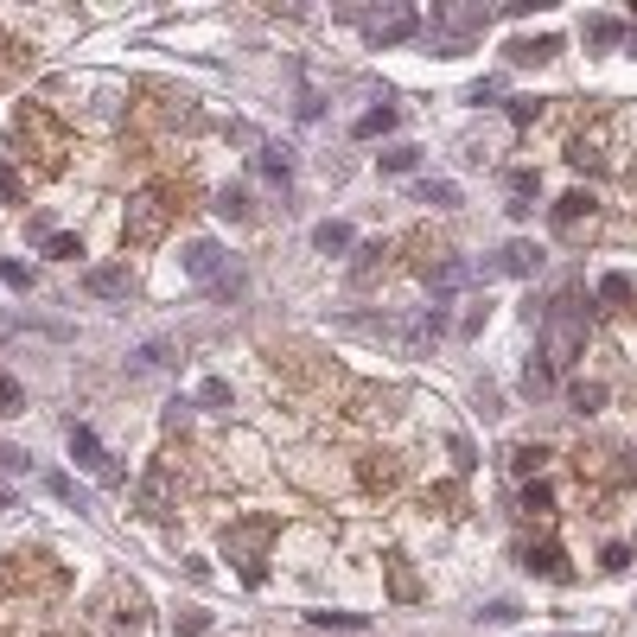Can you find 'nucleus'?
<instances>
[{
  "instance_id": "1",
  "label": "nucleus",
  "mask_w": 637,
  "mask_h": 637,
  "mask_svg": "<svg viewBox=\"0 0 637 637\" xmlns=\"http://www.w3.org/2000/svg\"><path fill=\"white\" fill-rule=\"evenodd\" d=\"M580 350H587V313L574 300H554L548 319H542V364L548 370H568Z\"/></svg>"
},
{
  "instance_id": "2",
  "label": "nucleus",
  "mask_w": 637,
  "mask_h": 637,
  "mask_svg": "<svg viewBox=\"0 0 637 637\" xmlns=\"http://www.w3.org/2000/svg\"><path fill=\"white\" fill-rule=\"evenodd\" d=\"M166 217H173V204H166V191H140V198H128V217H121V236H128L134 249H154V243L166 236Z\"/></svg>"
},
{
  "instance_id": "3",
  "label": "nucleus",
  "mask_w": 637,
  "mask_h": 637,
  "mask_svg": "<svg viewBox=\"0 0 637 637\" xmlns=\"http://www.w3.org/2000/svg\"><path fill=\"white\" fill-rule=\"evenodd\" d=\"M268 535H274V523H236V529L224 535V548H230V561L243 568L249 587L261 580V542H268Z\"/></svg>"
},
{
  "instance_id": "4",
  "label": "nucleus",
  "mask_w": 637,
  "mask_h": 637,
  "mask_svg": "<svg viewBox=\"0 0 637 637\" xmlns=\"http://www.w3.org/2000/svg\"><path fill=\"white\" fill-rule=\"evenodd\" d=\"M70 459H77L96 484H121V465H109V453H102V440L90 428H70Z\"/></svg>"
},
{
  "instance_id": "5",
  "label": "nucleus",
  "mask_w": 637,
  "mask_h": 637,
  "mask_svg": "<svg viewBox=\"0 0 637 637\" xmlns=\"http://www.w3.org/2000/svg\"><path fill=\"white\" fill-rule=\"evenodd\" d=\"M414 13L408 7H389V13H370L364 20V32H370V45H402V39H414Z\"/></svg>"
},
{
  "instance_id": "6",
  "label": "nucleus",
  "mask_w": 637,
  "mask_h": 637,
  "mask_svg": "<svg viewBox=\"0 0 637 637\" xmlns=\"http://www.w3.org/2000/svg\"><path fill=\"white\" fill-rule=\"evenodd\" d=\"M185 274L217 288V280H224V249H217V243H191V249H185Z\"/></svg>"
},
{
  "instance_id": "7",
  "label": "nucleus",
  "mask_w": 637,
  "mask_h": 637,
  "mask_svg": "<svg viewBox=\"0 0 637 637\" xmlns=\"http://www.w3.org/2000/svg\"><path fill=\"white\" fill-rule=\"evenodd\" d=\"M84 294H96V300H128V268H84Z\"/></svg>"
},
{
  "instance_id": "8",
  "label": "nucleus",
  "mask_w": 637,
  "mask_h": 637,
  "mask_svg": "<svg viewBox=\"0 0 637 637\" xmlns=\"http://www.w3.org/2000/svg\"><path fill=\"white\" fill-rule=\"evenodd\" d=\"M542 268V255H535V243H510L498 261H491V274H510V280H523V274H535Z\"/></svg>"
},
{
  "instance_id": "9",
  "label": "nucleus",
  "mask_w": 637,
  "mask_h": 637,
  "mask_svg": "<svg viewBox=\"0 0 637 637\" xmlns=\"http://www.w3.org/2000/svg\"><path fill=\"white\" fill-rule=\"evenodd\" d=\"M580 217H593V191H568V198L554 204V230H561V236H574Z\"/></svg>"
},
{
  "instance_id": "10",
  "label": "nucleus",
  "mask_w": 637,
  "mask_h": 637,
  "mask_svg": "<svg viewBox=\"0 0 637 637\" xmlns=\"http://www.w3.org/2000/svg\"><path fill=\"white\" fill-rule=\"evenodd\" d=\"M428 288H434V300L459 294V288H465V261H453V255H447V261H434V268H428Z\"/></svg>"
},
{
  "instance_id": "11",
  "label": "nucleus",
  "mask_w": 637,
  "mask_h": 637,
  "mask_svg": "<svg viewBox=\"0 0 637 637\" xmlns=\"http://www.w3.org/2000/svg\"><path fill=\"white\" fill-rule=\"evenodd\" d=\"M523 568H529V574H542V580H574V574H568V561H561V548H529Z\"/></svg>"
},
{
  "instance_id": "12",
  "label": "nucleus",
  "mask_w": 637,
  "mask_h": 637,
  "mask_svg": "<svg viewBox=\"0 0 637 637\" xmlns=\"http://www.w3.org/2000/svg\"><path fill=\"white\" fill-rule=\"evenodd\" d=\"M313 249H319V255H344V249H350V224L325 217V224L313 230Z\"/></svg>"
},
{
  "instance_id": "13",
  "label": "nucleus",
  "mask_w": 637,
  "mask_h": 637,
  "mask_svg": "<svg viewBox=\"0 0 637 637\" xmlns=\"http://www.w3.org/2000/svg\"><path fill=\"white\" fill-rule=\"evenodd\" d=\"M255 166H261V173H268V179H274L280 191H288V185H294V160H288V154H280V147H261V160H255Z\"/></svg>"
},
{
  "instance_id": "14",
  "label": "nucleus",
  "mask_w": 637,
  "mask_h": 637,
  "mask_svg": "<svg viewBox=\"0 0 637 637\" xmlns=\"http://www.w3.org/2000/svg\"><path fill=\"white\" fill-rule=\"evenodd\" d=\"M395 128V109L383 102V109H370V115H358V128H350V134H358V140H376V134H389Z\"/></svg>"
},
{
  "instance_id": "15",
  "label": "nucleus",
  "mask_w": 637,
  "mask_h": 637,
  "mask_svg": "<svg viewBox=\"0 0 637 637\" xmlns=\"http://www.w3.org/2000/svg\"><path fill=\"white\" fill-rule=\"evenodd\" d=\"M376 268H383V243L376 249H358V261H350V288H370Z\"/></svg>"
},
{
  "instance_id": "16",
  "label": "nucleus",
  "mask_w": 637,
  "mask_h": 637,
  "mask_svg": "<svg viewBox=\"0 0 637 637\" xmlns=\"http://www.w3.org/2000/svg\"><path fill=\"white\" fill-rule=\"evenodd\" d=\"M561 45L554 39H523V45H510V64H548Z\"/></svg>"
},
{
  "instance_id": "17",
  "label": "nucleus",
  "mask_w": 637,
  "mask_h": 637,
  "mask_svg": "<svg viewBox=\"0 0 637 637\" xmlns=\"http://www.w3.org/2000/svg\"><path fill=\"white\" fill-rule=\"evenodd\" d=\"M217 217H230V224H243V217H249V191H243V185L217 191Z\"/></svg>"
},
{
  "instance_id": "18",
  "label": "nucleus",
  "mask_w": 637,
  "mask_h": 637,
  "mask_svg": "<svg viewBox=\"0 0 637 637\" xmlns=\"http://www.w3.org/2000/svg\"><path fill=\"white\" fill-rule=\"evenodd\" d=\"M420 204H440V210H453V204H459V185H453V179H428V185H420Z\"/></svg>"
},
{
  "instance_id": "19",
  "label": "nucleus",
  "mask_w": 637,
  "mask_h": 637,
  "mask_svg": "<svg viewBox=\"0 0 637 637\" xmlns=\"http://www.w3.org/2000/svg\"><path fill=\"white\" fill-rule=\"evenodd\" d=\"M587 39H593V45H618V39H624V26H618V20H606V13H593V20H587Z\"/></svg>"
},
{
  "instance_id": "20",
  "label": "nucleus",
  "mask_w": 637,
  "mask_h": 637,
  "mask_svg": "<svg viewBox=\"0 0 637 637\" xmlns=\"http://www.w3.org/2000/svg\"><path fill=\"white\" fill-rule=\"evenodd\" d=\"M631 294H637V288H631V274H606V280H599V300H612V306H624Z\"/></svg>"
},
{
  "instance_id": "21",
  "label": "nucleus",
  "mask_w": 637,
  "mask_h": 637,
  "mask_svg": "<svg viewBox=\"0 0 637 637\" xmlns=\"http://www.w3.org/2000/svg\"><path fill=\"white\" fill-rule=\"evenodd\" d=\"M0 280H7L13 294H32V268L26 261H0Z\"/></svg>"
},
{
  "instance_id": "22",
  "label": "nucleus",
  "mask_w": 637,
  "mask_h": 637,
  "mask_svg": "<svg viewBox=\"0 0 637 637\" xmlns=\"http://www.w3.org/2000/svg\"><path fill=\"white\" fill-rule=\"evenodd\" d=\"M568 402H574L580 414H593V408L606 402V389H599V383H574V389H568Z\"/></svg>"
},
{
  "instance_id": "23",
  "label": "nucleus",
  "mask_w": 637,
  "mask_h": 637,
  "mask_svg": "<svg viewBox=\"0 0 637 637\" xmlns=\"http://www.w3.org/2000/svg\"><path fill=\"white\" fill-rule=\"evenodd\" d=\"M523 510H529V517H548V510H554V491H548V484H529V491H523Z\"/></svg>"
},
{
  "instance_id": "24",
  "label": "nucleus",
  "mask_w": 637,
  "mask_h": 637,
  "mask_svg": "<svg viewBox=\"0 0 637 637\" xmlns=\"http://www.w3.org/2000/svg\"><path fill=\"white\" fill-rule=\"evenodd\" d=\"M313 624H338V631H364V612H306Z\"/></svg>"
},
{
  "instance_id": "25",
  "label": "nucleus",
  "mask_w": 637,
  "mask_h": 637,
  "mask_svg": "<svg viewBox=\"0 0 637 637\" xmlns=\"http://www.w3.org/2000/svg\"><path fill=\"white\" fill-rule=\"evenodd\" d=\"M523 389H529V395H548V389H554V370H548V364H529V370H523Z\"/></svg>"
},
{
  "instance_id": "26",
  "label": "nucleus",
  "mask_w": 637,
  "mask_h": 637,
  "mask_svg": "<svg viewBox=\"0 0 637 637\" xmlns=\"http://www.w3.org/2000/svg\"><path fill=\"white\" fill-rule=\"evenodd\" d=\"M542 459H548L542 447H510V472H523V478H529V472H535Z\"/></svg>"
},
{
  "instance_id": "27",
  "label": "nucleus",
  "mask_w": 637,
  "mask_h": 637,
  "mask_svg": "<svg viewBox=\"0 0 637 637\" xmlns=\"http://www.w3.org/2000/svg\"><path fill=\"white\" fill-rule=\"evenodd\" d=\"M26 408V395H20V383L7 376V370H0V414H20Z\"/></svg>"
},
{
  "instance_id": "28",
  "label": "nucleus",
  "mask_w": 637,
  "mask_h": 637,
  "mask_svg": "<svg viewBox=\"0 0 637 637\" xmlns=\"http://www.w3.org/2000/svg\"><path fill=\"white\" fill-rule=\"evenodd\" d=\"M26 198V185H20V173L7 166V160H0V204H20Z\"/></svg>"
},
{
  "instance_id": "29",
  "label": "nucleus",
  "mask_w": 637,
  "mask_h": 637,
  "mask_svg": "<svg viewBox=\"0 0 637 637\" xmlns=\"http://www.w3.org/2000/svg\"><path fill=\"white\" fill-rule=\"evenodd\" d=\"M45 249H51L58 261H77V255H84V243H77V236H64V230H58V236H51Z\"/></svg>"
},
{
  "instance_id": "30",
  "label": "nucleus",
  "mask_w": 637,
  "mask_h": 637,
  "mask_svg": "<svg viewBox=\"0 0 637 637\" xmlns=\"http://www.w3.org/2000/svg\"><path fill=\"white\" fill-rule=\"evenodd\" d=\"M414 160H420L414 147H395V154H383V173H414Z\"/></svg>"
},
{
  "instance_id": "31",
  "label": "nucleus",
  "mask_w": 637,
  "mask_h": 637,
  "mask_svg": "<svg viewBox=\"0 0 637 637\" xmlns=\"http://www.w3.org/2000/svg\"><path fill=\"white\" fill-rule=\"evenodd\" d=\"M210 631V612H179V637H204Z\"/></svg>"
},
{
  "instance_id": "32",
  "label": "nucleus",
  "mask_w": 637,
  "mask_h": 637,
  "mask_svg": "<svg viewBox=\"0 0 637 637\" xmlns=\"http://www.w3.org/2000/svg\"><path fill=\"white\" fill-rule=\"evenodd\" d=\"M45 491H51V498H64V504H70V498H77V484H70L64 472H51V478H45Z\"/></svg>"
},
{
  "instance_id": "33",
  "label": "nucleus",
  "mask_w": 637,
  "mask_h": 637,
  "mask_svg": "<svg viewBox=\"0 0 637 637\" xmlns=\"http://www.w3.org/2000/svg\"><path fill=\"white\" fill-rule=\"evenodd\" d=\"M535 185H542V179H535V173H529V166H523V173H510V191H517V198H529V191H535Z\"/></svg>"
},
{
  "instance_id": "34",
  "label": "nucleus",
  "mask_w": 637,
  "mask_h": 637,
  "mask_svg": "<svg viewBox=\"0 0 637 637\" xmlns=\"http://www.w3.org/2000/svg\"><path fill=\"white\" fill-rule=\"evenodd\" d=\"M447 447H453V459H459V465H478V453H472V440H465V434H453Z\"/></svg>"
},
{
  "instance_id": "35",
  "label": "nucleus",
  "mask_w": 637,
  "mask_h": 637,
  "mask_svg": "<svg viewBox=\"0 0 637 637\" xmlns=\"http://www.w3.org/2000/svg\"><path fill=\"white\" fill-rule=\"evenodd\" d=\"M204 402H210V408H224V402H230V383L210 376V383H204Z\"/></svg>"
},
{
  "instance_id": "36",
  "label": "nucleus",
  "mask_w": 637,
  "mask_h": 637,
  "mask_svg": "<svg viewBox=\"0 0 637 637\" xmlns=\"http://www.w3.org/2000/svg\"><path fill=\"white\" fill-rule=\"evenodd\" d=\"M20 465H26V453H20V447H0V472H20Z\"/></svg>"
}]
</instances>
